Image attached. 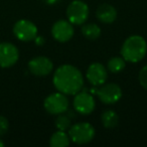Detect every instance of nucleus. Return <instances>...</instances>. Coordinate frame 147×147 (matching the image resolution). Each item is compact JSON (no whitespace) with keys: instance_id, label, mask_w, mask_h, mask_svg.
Instances as JSON below:
<instances>
[{"instance_id":"nucleus-1","label":"nucleus","mask_w":147,"mask_h":147,"mask_svg":"<svg viewBox=\"0 0 147 147\" xmlns=\"http://www.w3.org/2000/svg\"><path fill=\"white\" fill-rule=\"evenodd\" d=\"M53 86L65 95H76L84 86V78L78 67L71 65H63L53 75Z\"/></svg>"},{"instance_id":"nucleus-2","label":"nucleus","mask_w":147,"mask_h":147,"mask_svg":"<svg viewBox=\"0 0 147 147\" xmlns=\"http://www.w3.org/2000/svg\"><path fill=\"white\" fill-rule=\"evenodd\" d=\"M147 53V43L140 35H131L124 41L121 49L122 57L130 63H138Z\"/></svg>"},{"instance_id":"nucleus-3","label":"nucleus","mask_w":147,"mask_h":147,"mask_svg":"<svg viewBox=\"0 0 147 147\" xmlns=\"http://www.w3.org/2000/svg\"><path fill=\"white\" fill-rule=\"evenodd\" d=\"M69 139L77 144H86L95 137V129L90 123L80 122L73 125L69 129Z\"/></svg>"},{"instance_id":"nucleus-4","label":"nucleus","mask_w":147,"mask_h":147,"mask_svg":"<svg viewBox=\"0 0 147 147\" xmlns=\"http://www.w3.org/2000/svg\"><path fill=\"white\" fill-rule=\"evenodd\" d=\"M67 16L71 24H83L89 17L88 5L81 0H74L67 8Z\"/></svg>"},{"instance_id":"nucleus-5","label":"nucleus","mask_w":147,"mask_h":147,"mask_svg":"<svg viewBox=\"0 0 147 147\" xmlns=\"http://www.w3.org/2000/svg\"><path fill=\"white\" fill-rule=\"evenodd\" d=\"M45 111L51 115H59L65 113L69 108V100L65 94L59 92L47 96L43 102Z\"/></svg>"},{"instance_id":"nucleus-6","label":"nucleus","mask_w":147,"mask_h":147,"mask_svg":"<svg viewBox=\"0 0 147 147\" xmlns=\"http://www.w3.org/2000/svg\"><path fill=\"white\" fill-rule=\"evenodd\" d=\"M13 33L17 39L27 42L34 40L37 36V27L34 23L27 19H20L15 22L13 26Z\"/></svg>"},{"instance_id":"nucleus-7","label":"nucleus","mask_w":147,"mask_h":147,"mask_svg":"<svg viewBox=\"0 0 147 147\" xmlns=\"http://www.w3.org/2000/svg\"><path fill=\"white\" fill-rule=\"evenodd\" d=\"M96 93L104 104H115L122 98V90L120 86L114 83L103 84Z\"/></svg>"},{"instance_id":"nucleus-8","label":"nucleus","mask_w":147,"mask_h":147,"mask_svg":"<svg viewBox=\"0 0 147 147\" xmlns=\"http://www.w3.org/2000/svg\"><path fill=\"white\" fill-rule=\"evenodd\" d=\"M74 108L79 114L89 115L95 110L96 102L93 96L88 92H79L74 99Z\"/></svg>"},{"instance_id":"nucleus-9","label":"nucleus","mask_w":147,"mask_h":147,"mask_svg":"<svg viewBox=\"0 0 147 147\" xmlns=\"http://www.w3.org/2000/svg\"><path fill=\"white\" fill-rule=\"evenodd\" d=\"M19 51L14 45L10 42L0 43V67H10L17 63Z\"/></svg>"},{"instance_id":"nucleus-10","label":"nucleus","mask_w":147,"mask_h":147,"mask_svg":"<svg viewBox=\"0 0 147 147\" xmlns=\"http://www.w3.org/2000/svg\"><path fill=\"white\" fill-rule=\"evenodd\" d=\"M53 63L47 57H33L28 63V69L36 77H45L51 73Z\"/></svg>"},{"instance_id":"nucleus-11","label":"nucleus","mask_w":147,"mask_h":147,"mask_svg":"<svg viewBox=\"0 0 147 147\" xmlns=\"http://www.w3.org/2000/svg\"><path fill=\"white\" fill-rule=\"evenodd\" d=\"M87 80L94 86H102L108 78L107 69L100 63H94L90 65L86 73Z\"/></svg>"},{"instance_id":"nucleus-12","label":"nucleus","mask_w":147,"mask_h":147,"mask_svg":"<svg viewBox=\"0 0 147 147\" xmlns=\"http://www.w3.org/2000/svg\"><path fill=\"white\" fill-rule=\"evenodd\" d=\"M51 34L55 40L59 42H67L74 35V26L67 20H59L53 24Z\"/></svg>"},{"instance_id":"nucleus-13","label":"nucleus","mask_w":147,"mask_h":147,"mask_svg":"<svg viewBox=\"0 0 147 147\" xmlns=\"http://www.w3.org/2000/svg\"><path fill=\"white\" fill-rule=\"evenodd\" d=\"M97 18L103 23H112L116 20L117 18V10L112 5L107 4H101L97 9Z\"/></svg>"},{"instance_id":"nucleus-14","label":"nucleus","mask_w":147,"mask_h":147,"mask_svg":"<svg viewBox=\"0 0 147 147\" xmlns=\"http://www.w3.org/2000/svg\"><path fill=\"white\" fill-rule=\"evenodd\" d=\"M69 136L65 131L59 130L51 135L49 139V145L51 147H65L69 144Z\"/></svg>"},{"instance_id":"nucleus-15","label":"nucleus","mask_w":147,"mask_h":147,"mask_svg":"<svg viewBox=\"0 0 147 147\" xmlns=\"http://www.w3.org/2000/svg\"><path fill=\"white\" fill-rule=\"evenodd\" d=\"M101 121L105 128H114L118 125L119 116L115 111L106 110L101 116Z\"/></svg>"},{"instance_id":"nucleus-16","label":"nucleus","mask_w":147,"mask_h":147,"mask_svg":"<svg viewBox=\"0 0 147 147\" xmlns=\"http://www.w3.org/2000/svg\"><path fill=\"white\" fill-rule=\"evenodd\" d=\"M82 33L86 38L90 39V40H95L100 37L101 28L96 23H89V24H85L82 27Z\"/></svg>"},{"instance_id":"nucleus-17","label":"nucleus","mask_w":147,"mask_h":147,"mask_svg":"<svg viewBox=\"0 0 147 147\" xmlns=\"http://www.w3.org/2000/svg\"><path fill=\"white\" fill-rule=\"evenodd\" d=\"M125 59L123 57H113L109 59L108 63H107V67H108V69L111 71V73H120L123 69H125Z\"/></svg>"},{"instance_id":"nucleus-18","label":"nucleus","mask_w":147,"mask_h":147,"mask_svg":"<svg viewBox=\"0 0 147 147\" xmlns=\"http://www.w3.org/2000/svg\"><path fill=\"white\" fill-rule=\"evenodd\" d=\"M71 117L67 114H59L55 119V127H57V130H61V131H67L69 129V127L71 126Z\"/></svg>"},{"instance_id":"nucleus-19","label":"nucleus","mask_w":147,"mask_h":147,"mask_svg":"<svg viewBox=\"0 0 147 147\" xmlns=\"http://www.w3.org/2000/svg\"><path fill=\"white\" fill-rule=\"evenodd\" d=\"M138 80H139V83H140L141 86H142L145 90H147V65H144V67L140 69V71H139V76H138Z\"/></svg>"},{"instance_id":"nucleus-20","label":"nucleus","mask_w":147,"mask_h":147,"mask_svg":"<svg viewBox=\"0 0 147 147\" xmlns=\"http://www.w3.org/2000/svg\"><path fill=\"white\" fill-rule=\"evenodd\" d=\"M9 128V122L7 118L0 115V136L6 134Z\"/></svg>"},{"instance_id":"nucleus-21","label":"nucleus","mask_w":147,"mask_h":147,"mask_svg":"<svg viewBox=\"0 0 147 147\" xmlns=\"http://www.w3.org/2000/svg\"><path fill=\"white\" fill-rule=\"evenodd\" d=\"M34 40H35V43H36L37 45H41L45 43V39H43V37H41V36H36L34 38Z\"/></svg>"},{"instance_id":"nucleus-22","label":"nucleus","mask_w":147,"mask_h":147,"mask_svg":"<svg viewBox=\"0 0 147 147\" xmlns=\"http://www.w3.org/2000/svg\"><path fill=\"white\" fill-rule=\"evenodd\" d=\"M43 1L49 5H53V4H55V3L59 2V0H43Z\"/></svg>"},{"instance_id":"nucleus-23","label":"nucleus","mask_w":147,"mask_h":147,"mask_svg":"<svg viewBox=\"0 0 147 147\" xmlns=\"http://www.w3.org/2000/svg\"><path fill=\"white\" fill-rule=\"evenodd\" d=\"M4 146V143L2 142V141H1V139H0V147H3Z\"/></svg>"}]
</instances>
